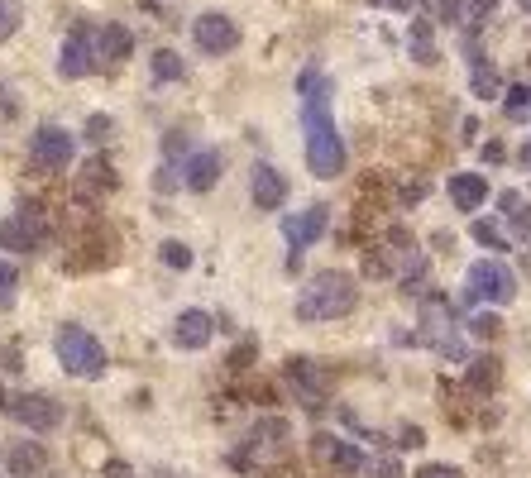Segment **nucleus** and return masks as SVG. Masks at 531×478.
I'll use <instances>...</instances> for the list:
<instances>
[{
  "label": "nucleus",
  "instance_id": "36",
  "mask_svg": "<svg viewBox=\"0 0 531 478\" xmlns=\"http://www.w3.org/2000/svg\"><path fill=\"white\" fill-rule=\"evenodd\" d=\"M417 478H465V474L450 469V464H426V469H417Z\"/></svg>",
  "mask_w": 531,
  "mask_h": 478
},
{
  "label": "nucleus",
  "instance_id": "22",
  "mask_svg": "<svg viewBox=\"0 0 531 478\" xmlns=\"http://www.w3.org/2000/svg\"><path fill=\"white\" fill-rule=\"evenodd\" d=\"M503 110H508V120H517V125H522V120H531V87H527V82L503 91Z\"/></svg>",
  "mask_w": 531,
  "mask_h": 478
},
{
  "label": "nucleus",
  "instance_id": "12",
  "mask_svg": "<svg viewBox=\"0 0 531 478\" xmlns=\"http://www.w3.org/2000/svg\"><path fill=\"white\" fill-rule=\"evenodd\" d=\"M326 225H331V206H307V211H297V216L283 220V235H288V244L302 254V249H311L316 239L326 235Z\"/></svg>",
  "mask_w": 531,
  "mask_h": 478
},
{
  "label": "nucleus",
  "instance_id": "8",
  "mask_svg": "<svg viewBox=\"0 0 531 478\" xmlns=\"http://www.w3.org/2000/svg\"><path fill=\"white\" fill-rule=\"evenodd\" d=\"M192 39H197L201 53L221 58V53H235V48H240V24L230 20V15H221V10H206V15H197V24H192Z\"/></svg>",
  "mask_w": 531,
  "mask_h": 478
},
{
  "label": "nucleus",
  "instance_id": "31",
  "mask_svg": "<svg viewBox=\"0 0 531 478\" xmlns=\"http://www.w3.org/2000/svg\"><path fill=\"white\" fill-rule=\"evenodd\" d=\"M15 283H20L15 263H0V302H10V297H15Z\"/></svg>",
  "mask_w": 531,
  "mask_h": 478
},
{
  "label": "nucleus",
  "instance_id": "16",
  "mask_svg": "<svg viewBox=\"0 0 531 478\" xmlns=\"http://www.w3.org/2000/svg\"><path fill=\"white\" fill-rule=\"evenodd\" d=\"M450 201H455V211H479V206L488 201V177L450 173Z\"/></svg>",
  "mask_w": 531,
  "mask_h": 478
},
{
  "label": "nucleus",
  "instance_id": "3",
  "mask_svg": "<svg viewBox=\"0 0 531 478\" xmlns=\"http://www.w3.org/2000/svg\"><path fill=\"white\" fill-rule=\"evenodd\" d=\"M53 349H58V359L72 378H101L106 373V345L87 326H58Z\"/></svg>",
  "mask_w": 531,
  "mask_h": 478
},
{
  "label": "nucleus",
  "instance_id": "34",
  "mask_svg": "<svg viewBox=\"0 0 531 478\" xmlns=\"http://www.w3.org/2000/svg\"><path fill=\"white\" fill-rule=\"evenodd\" d=\"M493 10H498V0H469L465 20H469V24H479V20H484V15H493Z\"/></svg>",
  "mask_w": 531,
  "mask_h": 478
},
{
  "label": "nucleus",
  "instance_id": "26",
  "mask_svg": "<svg viewBox=\"0 0 531 478\" xmlns=\"http://www.w3.org/2000/svg\"><path fill=\"white\" fill-rule=\"evenodd\" d=\"M20 24H24V5H20V0H0V44H5Z\"/></svg>",
  "mask_w": 531,
  "mask_h": 478
},
{
  "label": "nucleus",
  "instance_id": "13",
  "mask_svg": "<svg viewBox=\"0 0 531 478\" xmlns=\"http://www.w3.org/2000/svg\"><path fill=\"white\" fill-rule=\"evenodd\" d=\"M249 196L259 211H278L288 201V177L278 173L273 163H254V177H249Z\"/></svg>",
  "mask_w": 531,
  "mask_h": 478
},
{
  "label": "nucleus",
  "instance_id": "17",
  "mask_svg": "<svg viewBox=\"0 0 531 478\" xmlns=\"http://www.w3.org/2000/svg\"><path fill=\"white\" fill-rule=\"evenodd\" d=\"M130 29L125 24H106V29H96V53H101V63H125L130 58Z\"/></svg>",
  "mask_w": 531,
  "mask_h": 478
},
{
  "label": "nucleus",
  "instance_id": "35",
  "mask_svg": "<svg viewBox=\"0 0 531 478\" xmlns=\"http://www.w3.org/2000/svg\"><path fill=\"white\" fill-rule=\"evenodd\" d=\"M369 478H402L398 459H378V464H369Z\"/></svg>",
  "mask_w": 531,
  "mask_h": 478
},
{
  "label": "nucleus",
  "instance_id": "7",
  "mask_svg": "<svg viewBox=\"0 0 531 478\" xmlns=\"http://www.w3.org/2000/svg\"><path fill=\"white\" fill-rule=\"evenodd\" d=\"M101 67V53H96V29L87 24H77L72 34L63 39V53H58V72H63L67 82H77V77H87Z\"/></svg>",
  "mask_w": 531,
  "mask_h": 478
},
{
  "label": "nucleus",
  "instance_id": "39",
  "mask_svg": "<svg viewBox=\"0 0 531 478\" xmlns=\"http://www.w3.org/2000/svg\"><path fill=\"white\" fill-rule=\"evenodd\" d=\"M106 474H111V478H130V469H125V464L115 459V464H106Z\"/></svg>",
  "mask_w": 531,
  "mask_h": 478
},
{
  "label": "nucleus",
  "instance_id": "19",
  "mask_svg": "<svg viewBox=\"0 0 531 478\" xmlns=\"http://www.w3.org/2000/svg\"><path fill=\"white\" fill-rule=\"evenodd\" d=\"M39 474H44V450L34 440H20L10 450V478H39Z\"/></svg>",
  "mask_w": 531,
  "mask_h": 478
},
{
  "label": "nucleus",
  "instance_id": "37",
  "mask_svg": "<svg viewBox=\"0 0 531 478\" xmlns=\"http://www.w3.org/2000/svg\"><path fill=\"white\" fill-rule=\"evenodd\" d=\"M374 5H383V10H407V15H412V0H374Z\"/></svg>",
  "mask_w": 531,
  "mask_h": 478
},
{
  "label": "nucleus",
  "instance_id": "15",
  "mask_svg": "<svg viewBox=\"0 0 531 478\" xmlns=\"http://www.w3.org/2000/svg\"><path fill=\"white\" fill-rule=\"evenodd\" d=\"M211 335H216V321H211L206 311H197V306H192V311H182V316H177L173 345L177 349H206V345H211Z\"/></svg>",
  "mask_w": 531,
  "mask_h": 478
},
{
  "label": "nucleus",
  "instance_id": "21",
  "mask_svg": "<svg viewBox=\"0 0 531 478\" xmlns=\"http://www.w3.org/2000/svg\"><path fill=\"white\" fill-rule=\"evenodd\" d=\"M469 87H474V96H498L503 91V77H498V67L493 63H474V72H469Z\"/></svg>",
  "mask_w": 531,
  "mask_h": 478
},
{
  "label": "nucleus",
  "instance_id": "40",
  "mask_svg": "<svg viewBox=\"0 0 531 478\" xmlns=\"http://www.w3.org/2000/svg\"><path fill=\"white\" fill-rule=\"evenodd\" d=\"M0 412H10V402H5V392H0Z\"/></svg>",
  "mask_w": 531,
  "mask_h": 478
},
{
  "label": "nucleus",
  "instance_id": "10",
  "mask_svg": "<svg viewBox=\"0 0 531 478\" xmlns=\"http://www.w3.org/2000/svg\"><path fill=\"white\" fill-rule=\"evenodd\" d=\"M44 244V220L34 206H24L15 216L0 225V249H10V254H29V249H39Z\"/></svg>",
  "mask_w": 531,
  "mask_h": 478
},
{
  "label": "nucleus",
  "instance_id": "6",
  "mask_svg": "<svg viewBox=\"0 0 531 478\" xmlns=\"http://www.w3.org/2000/svg\"><path fill=\"white\" fill-rule=\"evenodd\" d=\"M311 455H316V464L321 469H331L335 478H354V474H364L369 464H364V455L354 450L345 435H331V431H321V435H311Z\"/></svg>",
  "mask_w": 531,
  "mask_h": 478
},
{
  "label": "nucleus",
  "instance_id": "32",
  "mask_svg": "<svg viewBox=\"0 0 531 478\" xmlns=\"http://www.w3.org/2000/svg\"><path fill=\"white\" fill-rule=\"evenodd\" d=\"M187 149H192V139H187L182 130H168V134H163V153H168V158H177V153H187Z\"/></svg>",
  "mask_w": 531,
  "mask_h": 478
},
{
  "label": "nucleus",
  "instance_id": "1",
  "mask_svg": "<svg viewBox=\"0 0 531 478\" xmlns=\"http://www.w3.org/2000/svg\"><path fill=\"white\" fill-rule=\"evenodd\" d=\"M297 96H302V130H307V168L316 177H340L345 173V139L335 130V115H331V82L326 72L307 67L297 77Z\"/></svg>",
  "mask_w": 531,
  "mask_h": 478
},
{
  "label": "nucleus",
  "instance_id": "41",
  "mask_svg": "<svg viewBox=\"0 0 531 478\" xmlns=\"http://www.w3.org/2000/svg\"><path fill=\"white\" fill-rule=\"evenodd\" d=\"M522 10H527V15H531V0H522Z\"/></svg>",
  "mask_w": 531,
  "mask_h": 478
},
{
  "label": "nucleus",
  "instance_id": "23",
  "mask_svg": "<svg viewBox=\"0 0 531 478\" xmlns=\"http://www.w3.org/2000/svg\"><path fill=\"white\" fill-rule=\"evenodd\" d=\"M182 72H187L182 53H173V48H158V53H154V77H158V82H177Z\"/></svg>",
  "mask_w": 531,
  "mask_h": 478
},
{
  "label": "nucleus",
  "instance_id": "14",
  "mask_svg": "<svg viewBox=\"0 0 531 478\" xmlns=\"http://www.w3.org/2000/svg\"><path fill=\"white\" fill-rule=\"evenodd\" d=\"M221 168H225L221 149H197L182 163V182H187L192 192H211V187L221 182Z\"/></svg>",
  "mask_w": 531,
  "mask_h": 478
},
{
  "label": "nucleus",
  "instance_id": "38",
  "mask_svg": "<svg viewBox=\"0 0 531 478\" xmlns=\"http://www.w3.org/2000/svg\"><path fill=\"white\" fill-rule=\"evenodd\" d=\"M517 158H522V168H527V173H531V134H527V139H522V153H517Z\"/></svg>",
  "mask_w": 531,
  "mask_h": 478
},
{
  "label": "nucleus",
  "instance_id": "25",
  "mask_svg": "<svg viewBox=\"0 0 531 478\" xmlns=\"http://www.w3.org/2000/svg\"><path fill=\"white\" fill-rule=\"evenodd\" d=\"M101 187L111 192V187H115V173H111V163H101V158H96V163H87V177H82V192H101Z\"/></svg>",
  "mask_w": 531,
  "mask_h": 478
},
{
  "label": "nucleus",
  "instance_id": "28",
  "mask_svg": "<svg viewBox=\"0 0 531 478\" xmlns=\"http://www.w3.org/2000/svg\"><path fill=\"white\" fill-rule=\"evenodd\" d=\"M163 263H168V268H187V263H192V249H187L182 239H168V244H163Z\"/></svg>",
  "mask_w": 531,
  "mask_h": 478
},
{
  "label": "nucleus",
  "instance_id": "27",
  "mask_svg": "<svg viewBox=\"0 0 531 478\" xmlns=\"http://www.w3.org/2000/svg\"><path fill=\"white\" fill-rule=\"evenodd\" d=\"M474 239L488 244V249H508V239H503V230H498L493 220H474Z\"/></svg>",
  "mask_w": 531,
  "mask_h": 478
},
{
  "label": "nucleus",
  "instance_id": "33",
  "mask_svg": "<svg viewBox=\"0 0 531 478\" xmlns=\"http://www.w3.org/2000/svg\"><path fill=\"white\" fill-rule=\"evenodd\" d=\"M469 330H474V335H498V330H503V321H498L493 311H484V316H474V321H469Z\"/></svg>",
  "mask_w": 531,
  "mask_h": 478
},
{
  "label": "nucleus",
  "instance_id": "18",
  "mask_svg": "<svg viewBox=\"0 0 531 478\" xmlns=\"http://www.w3.org/2000/svg\"><path fill=\"white\" fill-rule=\"evenodd\" d=\"M407 48H412V58H417L421 67L441 63V48H436V29H431V20H412V29H407Z\"/></svg>",
  "mask_w": 531,
  "mask_h": 478
},
{
  "label": "nucleus",
  "instance_id": "5",
  "mask_svg": "<svg viewBox=\"0 0 531 478\" xmlns=\"http://www.w3.org/2000/svg\"><path fill=\"white\" fill-rule=\"evenodd\" d=\"M72 153H77V139L63 125H39V130L29 134V163L44 168V173H63L67 163H72Z\"/></svg>",
  "mask_w": 531,
  "mask_h": 478
},
{
  "label": "nucleus",
  "instance_id": "30",
  "mask_svg": "<svg viewBox=\"0 0 531 478\" xmlns=\"http://www.w3.org/2000/svg\"><path fill=\"white\" fill-rule=\"evenodd\" d=\"M421 5H426V15H431V20H455V15H465V10H460V0H421Z\"/></svg>",
  "mask_w": 531,
  "mask_h": 478
},
{
  "label": "nucleus",
  "instance_id": "9",
  "mask_svg": "<svg viewBox=\"0 0 531 478\" xmlns=\"http://www.w3.org/2000/svg\"><path fill=\"white\" fill-rule=\"evenodd\" d=\"M10 416L20 421L24 431H53L58 421H63V407L48 397V392H20V397H10Z\"/></svg>",
  "mask_w": 531,
  "mask_h": 478
},
{
  "label": "nucleus",
  "instance_id": "4",
  "mask_svg": "<svg viewBox=\"0 0 531 478\" xmlns=\"http://www.w3.org/2000/svg\"><path fill=\"white\" fill-rule=\"evenodd\" d=\"M469 297L474 302H493V306H508L512 297H517V273H512L508 263H498V259H479V263H469Z\"/></svg>",
  "mask_w": 531,
  "mask_h": 478
},
{
  "label": "nucleus",
  "instance_id": "2",
  "mask_svg": "<svg viewBox=\"0 0 531 478\" xmlns=\"http://www.w3.org/2000/svg\"><path fill=\"white\" fill-rule=\"evenodd\" d=\"M354 306H359V287H354L350 273H316L302 292H297V321H335V316H350Z\"/></svg>",
  "mask_w": 531,
  "mask_h": 478
},
{
  "label": "nucleus",
  "instance_id": "11",
  "mask_svg": "<svg viewBox=\"0 0 531 478\" xmlns=\"http://www.w3.org/2000/svg\"><path fill=\"white\" fill-rule=\"evenodd\" d=\"M288 383L307 412H321V407H326V383H331V378L316 369V359H288Z\"/></svg>",
  "mask_w": 531,
  "mask_h": 478
},
{
  "label": "nucleus",
  "instance_id": "24",
  "mask_svg": "<svg viewBox=\"0 0 531 478\" xmlns=\"http://www.w3.org/2000/svg\"><path fill=\"white\" fill-rule=\"evenodd\" d=\"M493 383H498V359H474V364H469V388L488 392Z\"/></svg>",
  "mask_w": 531,
  "mask_h": 478
},
{
  "label": "nucleus",
  "instance_id": "20",
  "mask_svg": "<svg viewBox=\"0 0 531 478\" xmlns=\"http://www.w3.org/2000/svg\"><path fill=\"white\" fill-rule=\"evenodd\" d=\"M498 206H503V216L512 220V230L522 239H531V206L522 201V192H503L498 196Z\"/></svg>",
  "mask_w": 531,
  "mask_h": 478
},
{
  "label": "nucleus",
  "instance_id": "29",
  "mask_svg": "<svg viewBox=\"0 0 531 478\" xmlns=\"http://www.w3.org/2000/svg\"><path fill=\"white\" fill-rule=\"evenodd\" d=\"M111 134H115V120H111V115H91V120H87V139H91V144H106Z\"/></svg>",
  "mask_w": 531,
  "mask_h": 478
}]
</instances>
